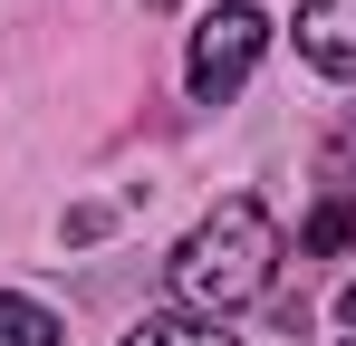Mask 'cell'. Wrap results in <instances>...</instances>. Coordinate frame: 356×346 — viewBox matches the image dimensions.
Instances as JSON below:
<instances>
[{
  "label": "cell",
  "mask_w": 356,
  "mask_h": 346,
  "mask_svg": "<svg viewBox=\"0 0 356 346\" xmlns=\"http://www.w3.org/2000/svg\"><path fill=\"white\" fill-rule=\"evenodd\" d=\"M270 270H280V231H270V212H260L250 192H232L222 212H202V222L183 231L174 298L193 318H232V308H250V298L270 288Z\"/></svg>",
  "instance_id": "cell-1"
},
{
  "label": "cell",
  "mask_w": 356,
  "mask_h": 346,
  "mask_svg": "<svg viewBox=\"0 0 356 346\" xmlns=\"http://www.w3.org/2000/svg\"><path fill=\"white\" fill-rule=\"evenodd\" d=\"M337 318H347V337H337V346H356V288H347V298H337Z\"/></svg>",
  "instance_id": "cell-8"
},
{
  "label": "cell",
  "mask_w": 356,
  "mask_h": 346,
  "mask_svg": "<svg viewBox=\"0 0 356 346\" xmlns=\"http://www.w3.org/2000/svg\"><path fill=\"white\" fill-rule=\"evenodd\" d=\"M58 337L67 327L39 308V298H10V288H0V346H58Z\"/></svg>",
  "instance_id": "cell-5"
},
{
  "label": "cell",
  "mask_w": 356,
  "mask_h": 346,
  "mask_svg": "<svg viewBox=\"0 0 356 346\" xmlns=\"http://www.w3.org/2000/svg\"><path fill=\"white\" fill-rule=\"evenodd\" d=\"M260 49H270V19H260L250 0H232V10H212V19L193 29V58H183L193 97H202V106H222V97H241V87H250V67H260Z\"/></svg>",
  "instance_id": "cell-2"
},
{
  "label": "cell",
  "mask_w": 356,
  "mask_h": 346,
  "mask_svg": "<svg viewBox=\"0 0 356 346\" xmlns=\"http://www.w3.org/2000/svg\"><path fill=\"white\" fill-rule=\"evenodd\" d=\"M318 202H356V125H337L318 154Z\"/></svg>",
  "instance_id": "cell-7"
},
{
  "label": "cell",
  "mask_w": 356,
  "mask_h": 346,
  "mask_svg": "<svg viewBox=\"0 0 356 346\" xmlns=\"http://www.w3.org/2000/svg\"><path fill=\"white\" fill-rule=\"evenodd\" d=\"M125 346H232V327L222 318H193V308H154Z\"/></svg>",
  "instance_id": "cell-4"
},
{
  "label": "cell",
  "mask_w": 356,
  "mask_h": 346,
  "mask_svg": "<svg viewBox=\"0 0 356 346\" xmlns=\"http://www.w3.org/2000/svg\"><path fill=\"white\" fill-rule=\"evenodd\" d=\"M327 250H356V202H318V212H308L298 260H327Z\"/></svg>",
  "instance_id": "cell-6"
},
{
  "label": "cell",
  "mask_w": 356,
  "mask_h": 346,
  "mask_svg": "<svg viewBox=\"0 0 356 346\" xmlns=\"http://www.w3.org/2000/svg\"><path fill=\"white\" fill-rule=\"evenodd\" d=\"M298 58L318 77H356V0H298Z\"/></svg>",
  "instance_id": "cell-3"
}]
</instances>
